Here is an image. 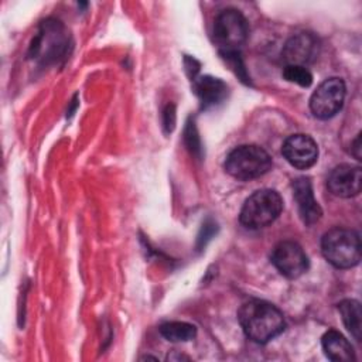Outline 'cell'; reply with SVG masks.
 I'll return each mask as SVG.
<instances>
[{"instance_id":"obj_11","label":"cell","mask_w":362,"mask_h":362,"mask_svg":"<svg viewBox=\"0 0 362 362\" xmlns=\"http://www.w3.org/2000/svg\"><path fill=\"white\" fill-rule=\"evenodd\" d=\"M293 197L297 202L300 218L305 225H313L321 218L322 211L314 198L310 178L300 177L293 181Z\"/></svg>"},{"instance_id":"obj_4","label":"cell","mask_w":362,"mask_h":362,"mask_svg":"<svg viewBox=\"0 0 362 362\" xmlns=\"http://www.w3.org/2000/svg\"><path fill=\"white\" fill-rule=\"evenodd\" d=\"M283 211V199L274 189H259L243 204L239 219L249 229H260L274 222Z\"/></svg>"},{"instance_id":"obj_15","label":"cell","mask_w":362,"mask_h":362,"mask_svg":"<svg viewBox=\"0 0 362 362\" xmlns=\"http://www.w3.org/2000/svg\"><path fill=\"white\" fill-rule=\"evenodd\" d=\"M160 334L170 342L191 341L197 335L195 325L184 321H170L160 325Z\"/></svg>"},{"instance_id":"obj_12","label":"cell","mask_w":362,"mask_h":362,"mask_svg":"<svg viewBox=\"0 0 362 362\" xmlns=\"http://www.w3.org/2000/svg\"><path fill=\"white\" fill-rule=\"evenodd\" d=\"M321 345L328 359L334 362L355 361V352L349 341L338 331L329 329L322 335Z\"/></svg>"},{"instance_id":"obj_6","label":"cell","mask_w":362,"mask_h":362,"mask_svg":"<svg viewBox=\"0 0 362 362\" xmlns=\"http://www.w3.org/2000/svg\"><path fill=\"white\" fill-rule=\"evenodd\" d=\"M345 83L341 78H328L321 82L310 98L311 113L318 119L335 116L345 100Z\"/></svg>"},{"instance_id":"obj_8","label":"cell","mask_w":362,"mask_h":362,"mask_svg":"<svg viewBox=\"0 0 362 362\" xmlns=\"http://www.w3.org/2000/svg\"><path fill=\"white\" fill-rule=\"evenodd\" d=\"M320 54V41L311 33H298L287 40L281 58L286 65L305 66L314 62Z\"/></svg>"},{"instance_id":"obj_2","label":"cell","mask_w":362,"mask_h":362,"mask_svg":"<svg viewBox=\"0 0 362 362\" xmlns=\"http://www.w3.org/2000/svg\"><path fill=\"white\" fill-rule=\"evenodd\" d=\"M321 252L338 269L354 267L361 260V238L352 229L332 228L321 239Z\"/></svg>"},{"instance_id":"obj_3","label":"cell","mask_w":362,"mask_h":362,"mask_svg":"<svg viewBox=\"0 0 362 362\" xmlns=\"http://www.w3.org/2000/svg\"><path fill=\"white\" fill-rule=\"evenodd\" d=\"M272 168V157L266 150L256 144H243L233 148L226 160V173L242 181L259 178Z\"/></svg>"},{"instance_id":"obj_1","label":"cell","mask_w":362,"mask_h":362,"mask_svg":"<svg viewBox=\"0 0 362 362\" xmlns=\"http://www.w3.org/2000/svg\"><path fill=\"white\" fill-rule=\"evenodd\" d=\"M239 324L246 337L257 344H266L286 328L283 313L264 300H249L238 311Z\"/></svg>"},{"instance_id":"obj_5","label":"cell","mask_w":362,"mask_h":362,"mask_svg":"<svg viewBox=\"0 0 362 362\" xmlns=\"http://www.w3.org/2000/svg\"><path fill=\"white\" fill-rule=\"evenodd\" d=\"M249 35V24L245 16L236 8L221 11L214 24V40L223 54L236 52Z\"/></svg>"},{"instance_id":"obj_13","label":"cell","mask_w":362,"mask_h":362,"mask_svg":"<svg viewBox=\"0 0 362 362\" xmlns=\"http://www.w3.org/2000/svg\"><path fill=\"white\" fill-rule=\"evenodd\" d=\"M194 86L204 107L222 102L228 93V86L221 79L212 76H201L199 79H195Z\"/></svg>"},{"instance_id":"obj_7","label":"cell","mask_w":362,"mask_h":362,"mask_svg":"<svg viewBox=\"0 0 362 362\" xmlns=\"http://www.w3.org/2000/svg\"><path fill=\"white\" fill-rule=\"evenodd\" d=\"M272 263L280 274L287 279H297L303 276L310 266L305 252L293 240H284L274 246L272 252Z\"/></svg>"},{"instance_id":"obj_9","label":"cell","mask_w":362,"mask_h":362,"mask_svg":"<svg viewBox=\"0 0 362 362\" xmlns=\"http://www.w3.org/2000/svg\"><path fill=\"white\" fill-rule=\"evenodd\" d=\"M284 158L296 168L305 170L313 167L318 160V146L308 134H291L281 147Z\"/></svg>"},{"instance_id":"obj_14","label":"cell","mask_w":362,"mask_h":362,"mask_svg":"<svg viewBox=\"0 0 362 362\" xmlns=\"http://www.w3.org/2000/svg\"><path fill=\"white\" fill-rule=\"evenodd\" d=\"M338 311L341 314L342 322L346 329L352 334L356 341H361V331H362V313L361 304L356 300H344L338 304Z\"/></svg>"},{"instance_id":"obj_10","label":"cell","mask_w":362,"mask_h":362,"mask_svg":"<svg viewBox=\"0 0 362 362\" xmlns=\"http://www.w3.org/2000/svg\"><path fill=\"white\" fill-rule=\"evenodd\" d=\"M362 170L352 164H339L328 175L327 187L335 197L351 198L361 192Z\"/></svg>"},{"instance_id":"obj_16","label":"cell","mask_w":362,"mask_h":362,"mask_svg":"<svg viewBox=\"0 0 362 362\" xmlns=\"http://www.w3.org/2000/svg\"><path fill=\"white\" fill-rule=\"evenodd\" d=\"M283 78L301 88H308L313 83L311 72L305 66L298 65H286L283 69Z\"/></svg>"}]
</instances>
